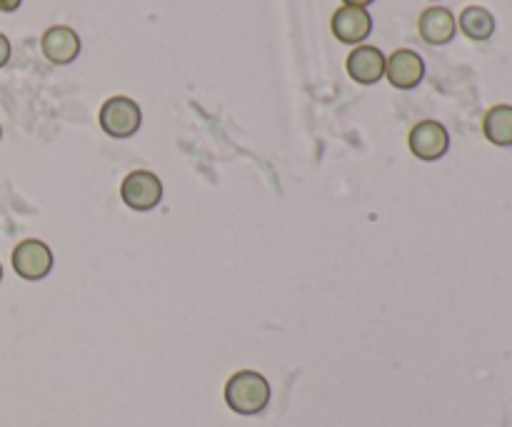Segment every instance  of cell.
Segmentation results:
<instances>
[{
    "instance_id": "obj_1",
    "label": "cell",
    "mask_w": 512,
    "mask_h": 427,
    "mask_svg": "<svg viewBox=\"0 0 512 427\" xmlns=\"http://www.w3.org/2000/svg\"><path fill=\"white\" fill-rule=\"evenodd\" d=\"M270 398H273V388L268 378L255 370H238L225 385V405L243 418L263 413L270 405Z\"/></svg>"
},
{
    "instance_id": "obj_2",
    "label": "cell",
    "mask_w": 512,
    "mask_h": 427,
    "mask_svg": "<svg viewBox=\"0 0 512 427\" xmlns=\"http://www.w3.org/2000/svg\"><path fill=\"white\" fill-rule=\"evenodd\" d=\"M98 120L105 135H110L115 140H128L143 125V113H140V105L133 98H128V95H113V98H108L103 103Z\"/></svg>"
},
{
    "instance_id": "obj_3",
    "label": "cell",
    "mask_w": 512,
    "mask_h": 427,
    "mask_svg": "<svg viewBox=\"0 0 512 427\" xmlns=\"http://www.w3.org/2000/svg\"><path fill=\"white\" fill-rule=\"evenodd\" d=\"M53 263V250L45 240L38 238L20 240L13 248V255H10V265H13L15 275L20 280H28V283H38V280L48 278Z\"/></svg>"
},
{
    "instance_id": "obj_4",
    "label": "cell",
    "mask_w": 512,
    "mask_h": 427,
    "mask_svg": "<svg viewBox=\"0 0 512 427\" xmlns=\"http://www.w3.org/2000/svg\"><path fill=\"white\" fill-rule=\"evenodd\" d=\"M120 200L135 213L155 210L163 200V180L150 170H133L120 183Z\"/></svg>"
},
{
    "instance_id": "obj_5",
    "label": "cell",
    "mask_w": 512,
    "mask_h": 427,
    "mask_svg": "<svg viewBox=\"0 0 512 427\" xmlns=\"http://www.w3.org/2000/svg\"><path fill=\"white\" fill-rule=\"evenodd\" d=\"M410 153L423 163H435L445 158L450 150V133L438 120H420L408 135Z\"/></svg>"
},
{
    "instance_id": "obj_6",
    "label": "cell",
    "mask_w": 512,
    "mask_h": 427,
    "mask_svg": "<svg viewBox=\"0 0 512 427\" xmlns=\"http://www.w3.org/2000/svg\"><path fill=\"white\" fill-rule=\"evenodd\" d=\"M385 78L398 90H413L423 83L425 78V60L423 55L410 48H400L385 60Z\"/></svg>"
},
{
    "instance_id": "obj_7",
    "label": "cell",
    "mask_w": 512,
    "mask_h": 427,
    "mask_svg": "<svg viewBox=\"0 0 512 427\" xmlns=\"http://www.w3.org/2000/svg\"><path fill=\"white\" fill-rule=\"evenodd\" d=\"M333 35L345 45H363V40L370 38L373 33V15L368 8H355V5H343L335 10L333 20H330Z\"/></svg>"
},
{
    "instance_id": "obj_8",
    "label": "cell",
    "mask_w": 512,
    "mask_h": 427,
    "mask_svg": "<svg viewBox=\"0 0 512 427\" xmlns=\"http://www.w3.org/2000/svg\"><path fill=\"white\" fill-rule=\"evenodd\" d=\"M385 53L375 45H355L353 53L348 55V75L358 85H375L385 78Z\"/></svg>"
},
{
    "instance_id": "obj_9",
    "label": "cell",
    "mask_w": 512,
    "mask_h": 427,
    "mask_svg": "<svg viewBox=\"0 0 512 427\" xmlns=\"http://www.w3.org/2000/svg\"><path fill=\"white\" fill-rule=\"evenodd\" d=\"M418 33L428 45H448L453 43L455 33H458V20L450 8L433 5V8H425L420 13Z\"/></svg>"
},
{
    "instance_id": "obj_10",
    "label": "cell",
    "mask_w": 512,
    "mask_h": 427,
    "mask_svg": "<svg viewBox=\"0 0 512 427\" xmlns=\"http://www.w3.org/2000/svg\"><path fill=\"white\" fill-rule=\"evenodd\" d=\"M40 50L53 65H70L80 55V35L68 25H53L40 38Z\"/></svg>"
},
{
    "instance_id": "obj_11",
    "label": "cell",
    "mask_w": 512,
    "mask_h": 427,
    "mask_svg": "<svg viewBox=\"0 0 512 427\" xmlns=\"http://www.w3.org/2000/svg\"><path fill=\"white\" fill-rule=\"evenodd\" d=\"M458 28L475 43H485L495 35V15L483 5H468L460 13Z\"/></svg>"
},
{
    "instance_id": "obj_12",
    "label": "cell",
    "mask_w": 512,
    "mask_h": 427,
    "mask_svg": "<svg viewBox=\"0 0 512 427\" xmlns=\"http://www.w3.org/2000/svg\"><path fill=\"white\" fill-rule=\"evenodd\" d=\"M483 133L498 148H512V105H495L485 113Z\"/></svg>"
},
{
    "instance_id": "obj_13",
    "label": "cell",
    "mask_w": 512,
    "mask_h": 427,
    "mask_svg": "<svg viewBox=\"0 0 512 427\" xmlns=\"http://www.w3.org/2000/svg\"><path fill=\"white\" fill-rule=\"evenodd\" d=\"M10 53H13V48H10V40L8 35L0 33V68H5L10 60Z\"/></svg>"
},
{
    "instance_id": "obj_14",
    "label": "cell",
    "mask_w": 512,
    "mask_h": 427,
    "mask_svg": "<svg viewBox=\"0 0 512 427\" xmlns=\"http://www.w3.org/2000/svg\"><path fill=\"white\" fill-rule=\"evenodd\" d=\"M23 5V0H0V13H15Z\"/></svg>"
},
{
    "instance_id": "obj_15",
    "label": "cell",
    "mask_w": 512,
    "mask_h": 427,
    "mask_svg": "<svg viewBox=\"0 0 512 427\" xmlns=\"http://www.w3.org/2000/svg\"><path fill=\"white\" fill-rule=\"evenodd\" d=\"M375 0H343V5H355V8H368Z\"/></svg>"
},
{
    "instance_id": "obj_16",
    "label": "cell",
    "mask_w": 512,
    "mask_h": 427,
    "mask_svg": "<svg viewBox=\"0 0 512 427\" xmlns=\"http://www.w3.org/2000/svg\"><path fill=\"white\" fill-rule=\"evenodd\" d=\"M0 283H3V263H0Z\"/></svg>"
},
{
    "instance_id": "obj_17",
    "label": "cell",
    "mask_w": 512,
    "mask_h": 427,
    "mask_svg": "<svg viewBox=\"0 0 512 427\" xmlns=\"http://www.w3.org/2000/svg\"><path fill=\"white\" fill-rule=\"evenodd\" d=\"M0 138H3V125H0Z\"/></svg>"
},
{
    "instance_id": "obj_18",
    "label": "cell",
    "mask_w": 512,
    "mask_h": 427,
    "mask_svg": "<svg viewBox=\"0 0 512 427\" xmlns=\"http://www.w3.org/2000/svg\"><path fill=\"white\" fill-rule=\"evenodd\" d=\"M433 3H435V0H433Z\"/></svg>"
}]
</instances>
